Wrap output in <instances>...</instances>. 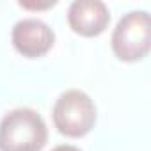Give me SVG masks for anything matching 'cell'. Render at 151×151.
Listing matches in <instances>:
<instances>
[{"label":"cell","mask_w":151,"mask_h":151,"mask_svg":"<svg viewBox=\"0 0 151 151\" xmlns=\"http://www.w3.org/2000/svg\"><path fill=\"white\" fill-rule=\"evenodd\" d=\"M46 140V123L34 109H14L0 121V151H41Z\"/></svg>","instance_id":"6da1fadb"},{"label":"cell","mask_w":151,"mask_h":151,"mask_svg":"<svg viewBox=\"0 0 151 151\" xmlns=\"http://www.w3.org/2000/svg\"><path fill=\"white\" fill-rule=\"evenodd\" d=\"M52 119L59 133L78 139L94 128L96 105L87 93L80 89H68L55 100Z\"/></svg>","instance_id":"7a4b0ae2"},{"label":"cell","mask_w":151,"mask_h":151,"mask_svg":"<svg viewBox=\"0 0 151 151\" xmlns=\"http://www.w3.org/2000/svg\"><path fill=\"white\" fill-rule=\"evenodd\" d=\"M110 46L114 55L124 62H137L151 48V18L147 11H130L116 25Z\"/></svg>","instance_id":"3957f363"},{"label":"cell","mask_w":151,"mask_h":151,"mask_svg":"<svg viewBox=\"0 0 151 151\" xmlns=\"http://www.w3.org/2000/svg\"><path fill=\"white\" fill-rule=\"evenodd\" d=\"M11 41L20 55L27 59H37L52 50L55 43V34L43 20L23 18L14 23Z\"/></svg>","instance_id":"277c9868"},{"label":"cell","mask_w":151,"mask_h":151,"mask_svg":"<svg viewBox=\"0 0 151 151\" xmlns=\"http://www.w3.org/2000/svg\"><path fill=\"white\" fill-rule=\"evenodd\" d=\"M69 29L84 37H94L107 30L110 11L101 0H75L68 9Z\"/></svg>","instance_id":"5b68a950"},{"label":"cell","mask_w":151,"mask_h":151,"mask_svg":"<svg viewBox=\"0 0 151 151\" xmlns=\"http://www.w3.org/2000/svg\"><path fill=\"white\" fill-rule=\"evenodd\" d=\"M57 2L55 0H50V2H45V4H39V2H20V6L23 9H48V7H53Z\"/></svg>","instance_id":"8992f818"},{"label":"cell","mask_w":151,"mask_h":151,"mask_svg":"<svg viewBox=\"0 0 151 151\" xmlns=\"http://www.w3.org/2000/svg\"><path fill=\"white\" fill-rule=\"evenodd\" d=\"M52 151H82V149L77 146H71V144H60V146H55Z\"/></svg>","instance_id":"52a82bcc"}]
</instances>
